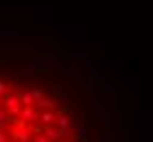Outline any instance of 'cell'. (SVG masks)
<instances>
[{"label": "cell", "mask_w": 153, "mask_h": 142, "mask_svg": "<svg viewBox=\"0 0 153 142\" xmlns=\"http://www.w3.org/2000/svg\"><path fill=\"white\" fill-rule=\"evenodd\" d=\"M9 133H11V138H16V142H31L33 138H35V133H33L31 125L24 123L22 118H16V123L11 125Z\"/></svg>", "instance_id": "obj_1"}, {"label": "cell", "mask_w": 153, "mask_h": 142, "mask_svg": "<svg viewBox=\"0 0 153 142\" xmlns=\"http://www.w3.org/2000/svg\"><path fill=\"white\" fill-rule=\"evenodd\" d=\"M22 107H24V105H22V98H20V94H13V92H9V94L2 98V109H7L13 118L20 116Z\"/></svg>", "instance_id": "obj_2"}, {"label": "cell", "mask_w": 153, "mask_h": 142, "mask_svg": "<svg viewBox=\"0 0 153 142\" xmlns=\"http://www.w3.org/2000/svg\"><path fill=\"white\" fill-rule=\"evenodd\" d=\"M39 114H42V109L37 107V105H24L18 118H22L24 123L33 125V123H39Z\"/></svg>", "instance_id": "obj_3"}, {"label": "cell", "mask_w": 153, "mask_h": 142, "mask_svg": "<svg viewBox=\"0 0 153 142\" xmlns=\"http://www.w3.org/2000/svg\"><path fill=\"white\" fill-rule=\"evenodd\" d=\"M57 127H59V129H64L66 133H72L76 125H74V120H72L70 114H66L64 109H57Z\"/></svg>", "instance_id": "obj_4"}, {"label": "cell", "mask_w": 153, "mask_h": 142, "mask_svg": "<svg viewBox=\"0 0 153 142\" xmlns=\"http://www.w3.org/2000/svg\"><path fill=\"white\" fill-rule=\"evenodd\" d=\"M33 63H35L39 70H46V72H51V70L57 68V59H53V57H35Z\"/></svg>", "instance_id": "obj_5"}, {"label": "cell", "mask_w": 153, "mask_h": 142, "mask_svg": "<svg viewBox=\"0 0 153 142\" xmlns=\"http://www.w3.org/2000/svg\"><path fill=\"white\" fill-rule=\"evenodd\" d=\"M92 105H94L96 116H99V118L105 116V98H103L101 92H92Z\"/></svg>", "instance_id": "obj_6"}, {"label": "cell", "mask_w": 153, "mask_h": 142, "mask_svg": "<svg viewBox=\"0 0 153 142\" xmlns=\"http://www.w3.org/2000/svg\"><path fill=\"white\" fill-rule=\"evenodd\" d=\"M39 123L48 127V125H57V109H42L39 114Z\"/></svg>", "instance_id": "obj_7"}, {"label": "cell", "mask_w": 153, "mask_h": 142, "mask_svg": "<svg viewBox=\"0 0 153 142\" xmlns=\"http://www.w3.org/2000/svg\"><path fill=\"white\" fill-rule=\"evenodd\" d=\"M74 138L79 140V142H88L90 140V127H85V125H79V127H74Z\"/></svg>", "instance_id": "obj_8"}, {"label": "cell", "mask_w": 153, "mask_h": 142, "mask_svg": "<svg viewBox=\"0 0 153 142\" xmlns=\"http://www.w3.org/2000/svg\"><path fill=\"white\" fill-rule=\"evenodd\" d=\"M18 94H20V98H22V105H35V96H33L31 88H26V90H22V92H18Z\"/></svg>", "instance_id": "obj_9"}, {"label": "cell", "mask_w": 153, "mask_h": 142, "mask_svg": "<svg viewBox=\"0 0 153 142\" xmlns=\"http://www.w3.org/2000/svg\"><path fill=\"white\" fill-rule=\"evenodd\" d=\"M37 70H39V68H37L33 61H31V63H22V66H20V72H22L24 77H35Z\"/></svg>", "instance_id": "obj_10"}, {"label": "cell", "mask_w": 153, "mask_h": 142, "mask_svg": "<svg viewBox=\"0 0 153 142\" xmlns=\"http://www.w3.org/2000/svg\"><path fill=\"white\" fill-rule=\"evenodd\" d=\"M39 109H57V101L55 98H42L39 103H35Z\"/></svg>", "instance_id": "obj_11"}, {"label": "cell", "mask_w": 153, "mask_h": 142, "mask_svg": "<svg viewBox=\"0 0 153 142\" xmlns=\"http://www.w3.org/2000/svg\"><path fill=\"white\" fill-rule=\"evenodd\" d=\"M31 92H33V96H35V103H39L42 98H46V96H44V90H42V88H35V85H31Z\"/></svg>", "instance_id": "obj_12"}, {"label": "cell", "mask_w": 153, "mask_h": 142, "mask_svg": "<svg viewBox=\"0 0 153 142\" xmlns=\"http://www.w3.org/2000/svg\"><path fill=\"white\" fill-rule=\"evenodd\" d=\"M9 94V85H7V79H0V96H7Z\"/></svg>", "instance_id": "obj_13"}, {"label": "cell", "mask_w": 153, "mask_h": 142, "mask_svg": "<svg viewBox=\"0 0 153 142\" xmlns=\"http://www.w3.org/2000/svg\"><path fill=\"white\" fill-rule=\"evenodd\" d=\"M33 142H53V140H51V138H48V136H46V133H37V136H35V138H33Z\"/></svg>", "instance_id": "obj_14"}, {"label": "cell", "mask_w": 153, "mask_h": 142, "mask_svg": "<svg viewBox=\"0 0 153 142\" xmlns=\"http://www.w3.org/2000/svg\"><path fill=\"white\" fill-rule=\"evenodd\" d=\"M11 138V133H7V131H0V142H9Z\"/></svg>", "instance_id": "obj_15"}, {"label": "cell", "mask_w": 153, "mask_h": 142, "mask_svg": "<svg viewBox=\"0 0 153 142\" xmlns=\"http://www.w3.org/2000/svg\"><path fill=\"white\" fill-rule=\"evenodd\" d=\"M105 92H116V88H114L112 81H105Z\"/></svg>", "instance_id": "obj_16"}, {"label": "cell", "mask_w": 153, "mask_h": 142, "mask_svg": "<svg viewBox=\"0 0 153 142\" xmlns=\"http://www.w3.org/2000/svg\"><path fill=\"white\" fill-rule=\"evenodd\" d=\"M70 142H79V140H76V138H70Z\"/></svg>", "instance_id": "obj_17"}, {"label": "cell", "mask_w": 153, "mask_h": 142, "mask_svg": "<svg viewBox=\"0 0 153 142\" xmlns=\"http://www.w3.org/2000/svg\"><path fill=\"white\" fill-rule=\"evenodd\" d=\"M101 142H107V140H105V138H101Z\"/></svg>", "instance_id": "obj_18"}, {"label": "cell", "mask_w": 153, "mask_h": 142, "mask_svg": "<svg viewBox=\"0 0 153 142\" xmlns=\"http://www.w3.org/2000/svg\"><path fill=\"white\" fill-rule=\"evenodd\" d=\"M57 142H64V140H57Z\"/></svg>", "instance_id": "obj_19"}]
</instances>
